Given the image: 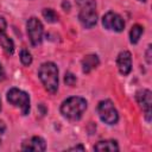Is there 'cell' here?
I'll use <instances>...</instances> for the list:
<instances>
[{
	"label": "cell",
	"instance_id": "1",
	"mask_svg": "<svg viewBox=\"0 0 152 152\" xmlns=\"http://www.w3.org/2000/svg\"><path fill=\"white\" fill-rule=\"evenodd\" d=\"M87 101L83 97L80 96H71L64 100L61 104V113L63 114L64 118L76 121L80 120L83 115V113L87 109Z\"/></svg>",
	"mask_w": 152,
	"mask_h": 152
},
{
	"label": "cell",
	"instance_id": "2",
	"mask_svg": "<svg viewBox=\"0 0 152 152\" xmlns=\"http://www.w3.org/2000/svg\"><path fill=\"white\" fill-rule=\"evenodd\" d=\"M39 80L42 81L44 88L51 93L55 94L58 89V68L52 62H45L39 66L38 70Z\"/></svg>",
	"mask_w": 152,
	"mask_h": 152
},
{
	"label": "cell",
	"instance_id": "3",
	"mask_svg": "<svg viewBox=\"0 0 152 152\" xmlns=\"http://www.w3.org/2000/svg\"><path fill=\"white\" fill-rule=\"evenodd\" d=\"M77 4L81 8L78 13V19L86 28H90L97 23V13L95 11L96 4L95 0H77Z\"/></svg>",
	"mask_w": 152,
	"mask_h": 152
},
{
	"label": "cell",
	"instance_id": "4",
	"mask_svg": "<svg viewBox=\"0 0 152 152\" xmlns=\"http://www.w3.org/2000/svg\"><path fill=\"white\" fill-rule=\"evenodd\" d=\"M7 101L20 108L23 115H27L30 113V96L27 93L18 89V88H11L7 91Z\"/></svg>",
	"mask_w": 152,
	"mask_h": 152
},
{
	"label": "cell",
	"instance_id": "5",
	"mask_svg": "<svg viewBox=\"0 0 152 152\" xmlns=\"http://www.w3.org/2000/svg\"><path fill=\"white\" fill-rule=\"evenodd\" d=\"M97 114L100 119L107 125H115L119 120V114L110 100H102L97 104Z\"/></svg>",
	"mask_w": 152,
	"mask_h": 152
},
{
	"label": "cell",
	"instance_id": "6",
	"mask_svg": "<svg viewBox=\"0 0 152 152\" xmlns=\"http://www.w3.org/2000/svg\"><path fill=\"white\" fill-rule=\"evenodd\" d=\"M26 28H27V36L30 38L31 44L33 46L39 45L42 43L43 33H44L42 21L37 19L36 17H31L26 23Z\"/></svg>",
	"mask_w": 152,
	"mask_h": 152
},
{
	"label": "cell",
	"instance_id": "7",
	"mask_svg": "<svg viewBox=\"0 0 152 152\" xmlns=\"http://www.w3.org/2000/svg\"><path fill=\"white\" fill-rule=\"evenodd\" d=\"M102 25L104 28L115 31V32H121L125 28V21L124 19L115 12H107L103 18H102Z\"/></svg>",
	"mask_w": 152,
	"mask_h": 152
},
{
	"label": "cell",
	"instance_id": "8",
	"mask_svg": "<svg viewBox=\"0 0 152 152\" xmlns=\"http://www.w3.org/2000/svg\"><path fill=\"white\" fill-rule=\"evenodd\" d=\"M135 99L140 108L145 114V119L150 122L151 121V91L148 89H140L135 94Z\"/></svg>",
	"mask_w": 152,
	"mask_h": 152
},
{
	"label": "cell",
	"instance_id": "9",
	"mask_svg": "<svg viewBox=\"0 0 152 152\" xmlns=\"http://www.w3.org/2000/svg\"><path fill=\"white\" fill-rule=\"evenodd\" d=\"M6 28H7L6 20H5V18L0 17V45H1V48L4 49V51L7 55H13V52H14V43L7 36Z\"/></svg>",
	"mask_w": 152,
	"mask_h": 152
},
{
	"label": "cell",
	"instance_id": "10",
	"mask_svg": "<svg viewBox=\"0 0 152 152\" xmlns=\"http://www.w3.org/2000/svg\"><path fill=\"white\" fill-rule=\"evenodd\" d=\"M116 65L119 69V72L124 76L128 75L132 70V55L129 51H121L118 55L116 58Z\"/></svg>",
	"mask_w": 152,
	"mask_h": 152
},
{
	"label": "cell",
	"instance_id": "11",
	"mask_svg": "<svg viewBox=\"0 0 152 152\" xmlns=\"http://www.w3.org/2000/svg\"><path fill=\"white\" fill-rule=\"evenodd\" d=\"M23 151H45L46 144L45 140L40 137H32L28 140H25L21 145Z\"/></svg>",
	"mask_w": 152,
	"mask_h": 152
},
{
	"label": "cell",
	"instance_id": "12",
	"mask_svg": "<svg viewBox=\"0 0 152 152\" xmlns=\"http://www.w3.org/2000/svg\"><path fill=\"white\" fill-rule=\"evenodd\" d=\"M82 70H83V72H86V74H89L91 70H94L95 68H97L99 66V64H100V59H99V57L96 56V55H87L86 57H83V59H82Z\"/></svg>",
	"mask_w": 152,
	"mask_h": 152
},
{
	"label": "cell",
	"instance_id": "13",
	"mask_svg": "<svg viewBox=\"0 0 152 152\" xmlns=\"http://www.w3.org/2000/svg\"><path fill=\"white\" fill-rule=\"evenodd\" d=\"M95 151H119L118 142L115 140H101L94 146Z\"/></svg>",
	"mask_w": 152,
	"mask_h": 152
},
{
	"label": "cell",
	"instance_id": "14",
	"mask_svg": "<svg viewBox=\"0 0 152 152\" xmlns=\"http://www.w3.org/2000/svg\"><path fill=\"white\" fill-rule=\"evenodd\" d=\"M142 33H144V27L141 25H139V24L133 25L131 31H129V42L132 44H137Z\"/></svg>",
	"mask_w": 152,
	"mask_h": 152
},
{
	"label": "cell",
	"instance_id": "15",
	"mask_svg": "<svg viewBox=\"0 0 152 152\" xmlns=\"http://www.w3.org/2000/svg\"><path fill=\"white\" fill-rule=\"evenodd\" d=\"M42 14L48 23H57L58 21V14L51 8H44Z\"/></svg>",
	"mask_w": 152,
	"mask_h": 152
},
{
	"label": "cell",
	"instance_id": "16",
	"mask_svg": "<svg viewBox=\"0 0 152 152\" xmlns=\"http://www.w3.org/2000/svg\"><path fill=\"white\" fill-rule=\"evenodd\" d=\"M20 61H21V63H23L24 65H30V64L32 63V56H31V53L28 52V50L23 49V50L20 51Z\"/></svg>",
	"mask_w": 152,
	"mask_h": 152
},
{
	"label": "cell",
	"instance_id": "17",
	"mask_svg": "<svg viewBox=\"0 0 152 152\" xmlns=\"http://www.w3.org/2000/svg\"><path fill=\"white\" fill-rule=\"evenodd\" d=\"M76 81H77V78H76V76H75L74 74H71V72H66V74H65V76H64V82H65L66 86L74 87V86L76 84Z\"/></svg>",
	"mask_w": 152,
	"mask_h": 152
},
{
	"label": "cell",
	"instance_id": "18",
	"mask_svg": "<svg viewBox=\"0 0 152 152\" xmlns=\"http://www.w3.org/2000/svg\"><path fill=\"white\" fill-rule=\"evenodd\" d=\"M146 62L147 64H151V45L147 46V50H146Z\"/></svg>",
	"mask_w": 152,
	"mask_h": 152
},
{
	"label": "cell",
	"instance_id": "19",
	"mask_svg": "<svg viewBox=\"0 0 152 152\" xmlns=\"http://www.w3.org/2000/svg\"><path fill=\"white\" fill-rule=\"evenodd\" d=\"M62 7L64 8V11H69V10H70V4H69V1L64 0V1L62 2Z\"/></svg>",
	"mask_w": 152,
	"mask_h": 152
},
{
	"label": "cell",
	"instance_id": "20",
	"mask_svg": "<svg viewBox=\"0 0 152 152\" xmlns=\"http://www.w3.org/2000/svg\"><path fill=\"white\" fill-rule=\"evenodd\" d=\"M5 77H6V75H5V70H4V68H2V65L0 64V81H2V80H5Z\"/></svg>",
	"mask_w": 152,
	"mask_h": 152
},
{
	"label": "cell",
	"instance_id": "21",
	"mask_svg": "<svg viewBox=\"0 0 152 152\" xmlns=\"http://www.w3.org/2000/svg\"><path fill=\"white\" fill-rule=\"evenodd\" d=\"M69 150H70V151H72V150H81V151H83V150H84V147H83L82 145H78V146H74V147H70Z\"/></svg>",
	"mask_w": 152,
	"mask_h": 152
},
{
	"label": "cell",
	"instance_id": "22",
	"mask_svg": "<svg viewBox=\"0 0 152 152\" xmlns=\"http://www.w3.org/2000/svg\"><path fill=\"white\" fill-rule=\"evenodd\" d=\"M0 112H1V100H0Z\"/></svg>",
	"mask_w": 152,
	"mask_h": 152
},
{
	"label": "cell",
	"instance_id": "23",
	"mask_svg": "<svg viewBox=\"0 0 152 152\" xmlns=\"http://www.w3.org/2000/svg\"><path fill=\"white\" fill-rule=\"evenodd\" d=\"M139 1H142V2H145V1H146V0H139Z\"/></svg>",
	"mask_w": 152,
	"mask_h": 152
},
{
	"label": "cell",
	"instance_id": "24",
	"mask_svg": "<svg viewBox=\"0 0 152 152\" xmlns=\"http://www.w3.org/2000/svg\"><path fill=\"white\" fill-rule=\"evenodd\" d=\"M0 142H1V141H0Z\"/></svg>",
	"mask_w": 152,
	"mask_h": 152
}]
</instances>
